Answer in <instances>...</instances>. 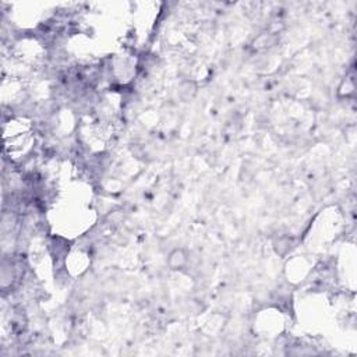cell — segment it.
Returning a JSON list of instances; mask_svg holds the SVG:
<instances>
[{
  "mask_svg": "<svg viewBox=\"0 0 357 357\" xmlns=\"http://www.w3.org/2000/svg\"><path fill=\"white\" fill-rule=\"evenodd\" d=\"M169 265L172 269H182L183 266L187 264V254L184 253L182 248H176L169 255Z\"/></svg>",
  "mask_w": 357,
  "mask_h": 357,
  "instance_id": "6da1fadb",
  "label": "cell"
}]
</instances>
